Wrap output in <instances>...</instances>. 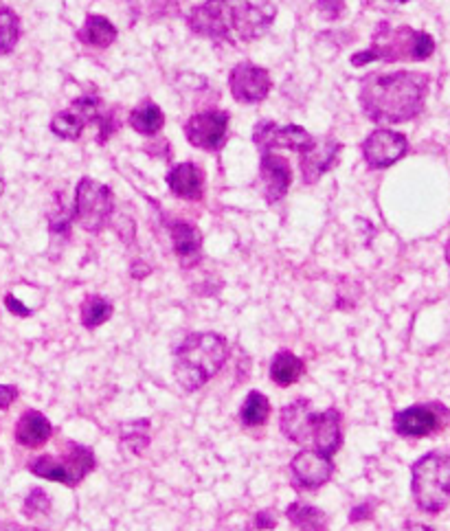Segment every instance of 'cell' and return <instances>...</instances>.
Here are the masks:
<instances>
[{"label": "cell", "instance_id": "6da1fadb", "mask_svg": "<svg viewBox=\"0 0 450 531\" xmlns=\"http://www.w3.org/2000/svg\"><path fill=\"white\" fill-rule=\"evenodd\" d=\"M429 95V75L398 71L371 73L360 84V106L374 123H404L415 119Z\"/></svg>", "mask_w": 450, "mask_h": 531}, {"label": "cell", "instance_id": "7a4b0ae2", "mask_svg": "<svg viewBox=\"0 0 450 531\" xmlns=\"http://www.w3.org/2000/svg\"><path fill=\"white\" fill-rule=\"evenodd\" d=\"M275 7L262 0H207L191 9L187 25L200 38L253 42L273 25Z\"/></svg>", "mask_w": 450, "mask_h": 531}, {"label": "cell", "instance_id": "3957f363", "mask_svg": "<svg viewBox=\"0 0 450 531\" xmlns=\"http://www.w3.org/2000/svg\"><path fill=\"white\" fill-rule=\"evenodd\" d=\"M227 358L229 343L220 334H191L176 347L174 378L185 391H198L218 374Z\"/></svg>", "mask_w": 450, "mask_h": 531}, {"label": "cell", "instance_id": "277c9868", "mask_svg": "<svg viewBox=\"0 0 450 531\" xmlns=\"http://www.w3.org/2000/svg\"><path fill=\"white\" fill-rule=\"evenodd\" d=\"M435 53V40L426 31L411 27H391L387 22L374 31L371 47L354 53L352 64L365 66L369 62H424Z\"/></svg>", "mask_w": 450, "mask_h": 531}, {"label": "cell", "instance_id": "5b68a950", "mask_svg": "<svg viewBox=\"0 0 450 531\" xmlns=\"http://www.w3.org/2000/svg\"><path fill=\"white\" fill-rule=\"evenodd\" d=\"M413 501L426 514H440L450 505V455L429 453L411 468Z\"/></svg>", "mask_w": 450, "mask_h": 531}, {"label": "cell", "instance_id": "8992f818", "mask_svg": "<svg viewBox=\"0 0 450 531\" xmlns=\"http://www.w3.org/2000/svg\"><path fill=\"white\" fill-rule=\"evenodd\" d=\"M29 470L40 479L64 483V485H77L82 483L90 472L95 470V453L86 446L69 444L66 453L55 455H40L29 463Z\"/></svg>", "mask_w": 450, "mask_h": 531}, {"label": "cell", "instance_id": "52a82bcc", "mask_svg": "<svg viewBox=\"0 0 450 531\" xmlns=\"http://www.w3.org/2000/svg\"><path fill=\"white\" fill-rule=\"evenodd\" d=\"M112 207H115V198H112L108 185H101L93 178L80 180L75 194L73 216L84 231L99 233L104 229L112 216Z\"/></svg>", "mask_w": 450, "mask_h": 531}, {"label": "cell", "instance_id": "ba28073f", "mask_svg": "<svg viewBox=\"0 0 450 531\" xmlns=\"http://www.w3.org/2000/svg\"><path fill=\"white\" fill-rule=\"evenodd\" d=\"M253 141L262 152L292 150L303 154L317 139L301 126H277L273 121H260L253 130Z\"/></svg>", "mask_w": 450, "mask_h": 531}, {"label": "cell", "instance_id": "9c48e42d", "mask_svg": "<svg viewBox=\"0 0 450 531\" xmlns=\"http://www.w3.org/2000/svg\"><path fill=\"white\" fill-rule=\"evenodd\" d=\"M229 112L207 110L198 112L185 123V137L198 150L218 152L227 143Z\"/></svg>", "mask_w": 450, "mask_h": 531}, {"label": "cell", "instance_id": "30bf717a", "mask_svg": "<svg viewBox=\"0 0 450 531\" xmlns=\"http://www.w3.org/2000/svg\"><path fill=\"white\" fill-rule=\"evenodd\" d=\"M101 115H104L101 112V101L93 95H84L53 117L51 132L64 141H77L88 123L99 121Z\"/></svg>", "mask_w": 450, "mask_h": 531}, {"label": "cell", "instance_id": "8fae6325", "mask_svg": "<svg viewBox=\"0 0 450 531\" xmlns=\"http://www.w3.org/2000/svg\"><path fill=\"white\" fill-rule=\"evenodd\" d=\"M407 150H409L407 137L396 130H387V128L374 130L363 143L365 163L371 169H385V167L396 165L400 158L407 154Z\"/></svg>", "mask_w": 450, "mask_h": 531}, {"label": "cell", "instance_id": "7c38bea8", "mask_svg": "<svg viewBox=\"0 0 450 531\" xmlns=\"http://www.w3.org/2000/svg\"><path fill=\"white\" fill-rule=\"evenodd\" d=\"M229 88L233 99L240 104H260L268 97L273 82H270V75L262 66L242 62L231 71Z\"/></svg>", "mask_w": 450, "mask_h": 531}, {"label": "cell", "instance_id": "4fadbf2b", "mask_svg": "<svg viewBox=\"0 0 450 531\" xmlns=\"http://www.w3.org/2000/svg\"><path fill=\"white\" fill-rule=\"evenodd\" d=\"M292 483L301 490H317L328 483L334 474V463L330 455H323L319 450H301L290 463Z\"/></svg>", "mask_w": 450, "mask_h": 531}, {"label": "cell", "instance_id": "5bb4252c", "mask_svg": "<svg viewBox=\"0 0 450 531\" xmlns=\"http://www.w3.org/2000/svg\"><path fill=\"white\" fill-rule=\"evenodd\" d=\"M442 406L418 404L393 417V428L402 437H429L442 428Z\"/></svg>", "mask_w": 450, "mask_h": 531}, {"label": "cell", "instance_id": "9a60e30c", "mask_svg": "<svg viewBox=\"0 0 450 531\" xmlns=\"http://www.w3.org/2000/svg\"><path fill=\"white\" fill-rule=\"evenodd\" d=\"M260 176L264 185V198L270 205H275L288 194L292 183V169L284 156L275 152H264L260 161Z\"/></svg>", "mask_w": 450, "mask_h": 531}, {"label": "cell", "instance_id": "2e32d148", "mask_svg": "<svg viewBox=\"0 0 450 531\" xmlns=\"http://www.w3.org/2000/svg\"><path fill=\"white\" fill-rule=\"evenodd\" d=\"M341 143L336 139H317L310 150L301 154V174H303V183L314 185L317 180L330 172L334 167L336 158L341 154Z\"/></svg>", "mask_w": 450, "mask_h": 531}, {"label": "cell", "instance_id": "e0dca14e", "mask_svg": "<svg viewBox=\"0 0 450 531\" xmlns=\"http://www.w3.org/2000/svg\"><path fill=\"white\" fill-rule=\"evenodd\" d=\"M312 442L314 450L323 455H334L341 448L343 433H341V413L336 409H328L323 413H314L312 424Z\"/></svg>", "mask_w": 450, "mask_h": 531}, {"label": "cell", "instance_id": "ac0fdd59", "mask_svg": "<svg viewBox=\"0 0 450 531\" xmlns=\"http://www.w3.org/2000/svg\"><path fill=\"white\" fill-rule=\"evenodd\" d=\"M312 424L314 413L310 411L308 400H295L281 411V431L290 439V442H308L312 439Z\"/></svg>", "mask_w": 450, "mask_h": 531}, {"label": "cell", "instance_id": "d6986e66", "mask_svg": "<svg viewBox=\"0 0 450 531\" xmlns=\"http://www.w3.org/2000/svg\"><path fill=\"white\" fill-rule=\"evenodd\" d=\"M167 185L174 191V196L183 200H200L205 194V176L194 163L176 165L167 176Z\"/></svg>", "mask_w": 450, "mask_h": 531}, {"label": "cell", "instance_id": "ffe728a7", "mask_svg": "<svg viewBox=\"0 0 450 531\" xmlns=\"http://www.w3.org/2000/svg\"><path fill=\"white\" fill-rule=\"evenodd\" d=\"M53 426L40 411H25L16 424V442L25 448H40L51 439Z\"/></svg>", "mask_w": 450, "mask_h": 531}, {"label": "cell", "instance_id": "44dd1931", "mask_svg": "<svg viewBox=\"0 0 450 531\" xmlns=\"http://www.w3.org/2000/svg\"><path fill=\"white\" fill-rule=\"evenodd\" d=\"M172 240L174 251L183 266H196L202 257V235L189 222H174L172 224Z\"/></svg>", "mask_w": 450, "mask_h": 531}, {"label": "cell", "instance_id": "7402d4cb", "mask_svg": "<svg viewBox=\"0 0 450 531\" xmlns=\"http://www.w3.org/2000/svg\"><path fill=\"white\" fill-rule=\"evenodd\" d=\"M77 38H80V42H84L86 47L108 49L110 44L117 40V27L104 16H88L84 27L77 31Z\"/></svg>", "mask_w": 450, "mask_h": 531}, {"label": "cell", "instance_id": "603a6c76", "mask_svg": "<svg viewBox=\"0 0 450 531\" xmlns=\"http://www.w3.org/2000/svg\"><path fill=\"white\" fill-rule=\"evenodd\" d=\"M165 123L163 110L154 104V101H143L141 106L130 112V126L134 132L143 134V137H154L156 132H161Z\"/></svg>", "mask_w": 450, "mask_h": 531}, {"label": "cell", "instance_id": "cb8c5ba5", "mask_svg": "<svg viewBox=\"0 0 450 531\" xmlns=\"http://www.w3.org/2000/svg\"><path fill=\"white\" fill-rule=\"evenodd\" d=\"M286 516L299 531H328V514L308 503H292Z\"/></svg>", "mask_w": 450, "mask_h": 531}, {"label": "cell", "instance_id": "d4e9b609", "mask_svg": "<svg viewBox=\"0 0 450 531\" xmlns=\"http://www.w3.org/2000/svg\"><path fill=\"white\" fill-rule=\"evenodd\" d=\"M303 376V360L292 352H279L270 365V380L279 387H290Z\"/></svg>", "mask_w": 450, "mask_h": 531}, {"label": "cell", "instance_id": "484cf974", "mask_svg": "<svg viewBox=\"0 0 450 531\" xmlns=\"http://www.w3.org/2000/svg\"><path fill=\"white\" fill-rule=\"evenodd\" d=\"M121 444L130 455H141L150 446V420H134L123 424Z\"/></svg>", "mask_w": 450, "mask_h": 531}, {"label": "cell", "instance_id": "4316f807", "mask_svg": "<svg viewBox=\"0 0 450 531\" xmlns=\"http://www.w3.org/2000/svg\"><path fill=\"white\" fill-rule=\"evenodd\" d=\"M270 415V402L264 393L260 391H251L249 398H246L240 417L244 426H262L268 422Z\"/></svg>", "mask_w": 450, "mask_h": 531}, {"label": "cell", "instance_id": "83f0119b", "mask_svg": "<svg viewBox=\"0 0 450 531\" xmlns=\"http://www.w3.org/2000/svg\"><path fill=\"white\" fill-rule=\"evenodd\" d=\"M112 316V303L99 295H90L82 305V325L88 330L104 325Z\"/></svg>", "mask_w": 450, "mask_h": 531}, {"label": "cell", "instance_id": "f1b7e54d", "mask_svg": "<svg viewBox=\"0 0 450 531\" xmlns=\"http://www.w3.org/2000/svg\"><path fill=\"white\" fill-rule=\"evenodd\" d=\"M20 38V20L14 11L3 7L0 9V55L14 51Z\"/></svg>", "mask_w": 450, "mask_h": 531}, {"label": "cell", "instance_id": "f546056e", "mask_svg": "<svg viewBox=\"0 0 450 531\" xmlns=\"http://www.w3.org/2000/svg\"><path fill=\"white\" fill-rule=\"evenodd\" d=\"M49 512H51L49 494L40 488L31 490V494L25 499V505H22V514L27 518H38V516H47Z\"/></svg>", "mask_w": 450, "mask_h": 531}, {"label": "cell", "instance_id": "4dcf8cb0", "mask_svg": "<svg viewBox=\"0 0 450 531\" xmlns=\"http://www.w3.org/2000/svg\"><path fill=\"white\" fill-rule=\"evenodd\" d=\"M71 211L64 207L62 196H58V207L55 211H51V218H49V227L53 233H69L71 227Z\"/></svg>", "mask_w": 450, "mask_h": 531}, {"label": "cell", "instance_id": "1f68e13d", "mask_svg": "<svg viewBox=\"0 0 450 531\" xmlns=\"http://www.w3.org/2000/svg\"><path fill=\"white\" fill-rule=\"evenodd\" d=\"M317 11L325 20H339L345 14V0H317Z\"/></svg>", "mask_w": 450, "mask_h": 531}, {"label": "cell", "instance_id": "d6a6232c", "mask_svg": "<svg viewBox=\"0 0 450 531\" xmlns=\"http://www.w3.org/2000/svg\"><path fill=\"white\" fill-rule=\"evenodd\" d=\"M18 398V389L14 384H0V409H9Z\"/></svg>", "mask_w": 450, "mask_h": 531}, {"label": "cell", "instance_id": "836d02e7", "mask_svg": "<svg viewBox=\"0 0 450 531\" xmlns=\"http://www.w3.org/2000/svg\"><path fill=\"white\" fill-rule=\"evenodd\" d=\"M374 516V503H360L358 507H354L352 514H350V521L352 523H360V521H367V518Z\"/></svg>", "mask_w": 450, "mask_h": 531}, {"label": "cell", "instance_id": "e575fe53", "mask_svg": "<svg viewBox=\"0 0 450 531\" xmlns=\"http://www.w3.org/2000/svg\"><path fill=\"white\" fill-rule=\"evenodd\" d=\"M5 305H7V310H9L11 314L22 316V319H25V316L31 314V308H27V305H22L14 295H7V297H5Z\"/></svg>", "mask_w": 450, "mask_h": 531}, {"label": "cell", "instance_id": "d590c367", "mask_svg": "<svg viewBox=\"0 0 450 531\" xmlns=\"http://www.w3.org/2000/svg\"><path fill=\"white\" fill-rule=\"evenodd\" d=\"M257 525H260V529H273L275 527V514L270 510H264L260 516H257Z\"/></svg>", "mask_w": 450, "mask_h": 531}, {"label": "cell", "instance_id": "8d00e7d4", "mask_svg": "<svg viewBox=\"0 0 450 531\" xmlns=\"http://www.w3.org/2000/svg\"><path fill=\"white\" fill-rule=\"evenodd\" d=\"M0 531H44V529H38V527H22L18 523H3V521H0Z\"/></svg>", "mask_w": 450, "mask_h": 531}, {"label": "cell", "instance_id": "74e56055", "mask_svg": "<svg viewBox=\"0 0 450 531\" xmlns=\"http://www.w3.org/2000/svg\"><path fill=\"white\" fill-rule=\"evenodd\" d=\"M404 531H435L431 525H424V523H413L409 521L407 525H404Z\"/></svg>", "mask_w": 450, "mask_h": 531}, {"label": "cell", "instance_id": "f35d334b", "mask_svg": "<svg viewBox=\"0 0 450 531\" xmlns=\"http://www.w3.org/2000/svg\"><path fill=\"white\" fill-rule=\"evenodd\" d=\"M365 3H376V0H365ZM382 3H391V5H400V3H411V0H382Z\"/></svg>", "mask_w": 450, "mask_h": 531}, {"label": "cell", "instance_id": "ab89813d", "mask_svg": "<svg viewBox=\"0 0 450 531\" xmlns=\"http://www.w3.org/2000/svg\"><path fill=\"white\" fill-rule=\"evenodd\" d=\"M446 262L450 266V237H448V242H446Z\"/></svg>", "mask_w": 450, "mask_h": 531}, {"label": "cell", "instance_id": "60d3db41", "mask_svg": "<svg viewBox=\"0 0 450 531\" xmlns=\"http://www.w3.org/2000/svg\"><path fill=\"white\" fill-rule=\"evenodd\" d=\"M3 191H5V180L0 176V196H3Z\"/></svg>", "mask_w": 450, "mask_h": 531}]
</instances>
